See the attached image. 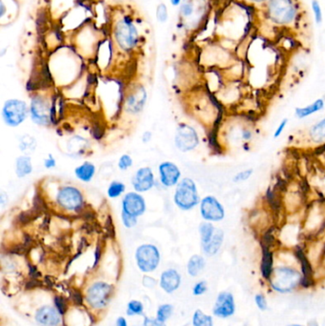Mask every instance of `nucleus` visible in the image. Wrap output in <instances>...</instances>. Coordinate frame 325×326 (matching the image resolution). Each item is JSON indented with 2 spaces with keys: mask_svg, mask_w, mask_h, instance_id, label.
I'll return each instance as SVG.
<instances>
[{
  "mask_svg": "<svg viewBox=\"0 0 325 326\" xmlns=\"http://www.w3.org/2000/svg\"><path fill=\"white\" fill-rule=\"evenodd\" d=\"M216 230H217V227L215 226L214 223H212V222L204 221L199 224L198 233H199V237H200L201 246L206 245L212 240Z\"/></svg>",
  "mask_w": 325,
  "mask_h": 326,
  "instance_id": "26",
  "label": "nucleus"
},
{
  "mask_svg": "<svg viewBox=\"0 0 325 326\" xmlns=\"http://www.w3.org/2000/svg\"><path fill=\"white\" fill-rule=\"evenodd\" d=\"M126 191V185L118 180H114L110 183L107 189V196L110 199H117Z\"/></svg>",
  "mask_w": 325,
  "mask_h": 326,
  "instance_id": "28",
  "label": "nucleus"
},
{
  "mask_svg": "<svg viewBox=\"0 0 325 326\" xmlns=\"http://www.w3.org/2000/svg\"><path fill=\"white\" fill-rule=\"evenodd\" d=\"M53 104L41 94H35L30 104V116L33 122L36 125L47 126L51 122H53L52 114Z\"/></svg>",
  "mask_w": 325,
  "mask_h": 326,
  "instance_id": "8",
  "label": "nucleus"
},
{
  "mask_svg": "<svg viewBox=\"0 0 325 326\" xmlns=\"http://www.w3.org/2000/svg\"><path fill=\"white\" fill-rule=\"evenodd\" d=\"M246 1L254 3V4H265L268 0H246Z\"/></svg>",
  "mask_w": 325,
  "mask_h": 326,
  "instance_id": "50",
  "label": "nucleus"
},
{
  "mask_svg": "<svg viewBox=\"0 0 325 326\" xmlns=\"http://www.w3.org/2000/svg\"><path fill=\"white\" fill-rule=\"evenodd\" d=\"M207 291V283L206 281H199L198 283H197L195 287H194V290H193V293L196 296H199V295H202Z\"/></svg>",
  "mask_w": 325,
  "mask_h": 326,
  "instance_id": "41",
  "label": "nucleus"
},
{
  "mask_svg": "<svg viewBox=\"0 0 325 326\" xmlns=\"http://www.w3.org/2000/svg\"><path fill=\"white\" fill-rule=\"evenodd\" d=\"M137 267L144 272L149 273L155 271L160 261V254L157 247L154 244H143L137 247L136 251Z\"/></svg>",
  "mask_w": 325,
  "mask_h": 326,
  "instance_id": "9",
  "label": "nucleus"
},
{
  "mask_svg": "<svg viewBox=\"0 0 325 326\" xmlns=\"http://www.w3.org/2000/svg\"><path fill=\"white\" fill-rule=\"evenodd\" d=\"M35 320L43 326H57L60 322L59 312L54 307L43 306L37 310L35 314Z\"/></svg>",
  "mask_w": 325,
  "mask_h": 326,
  "instance_id": "18",
  "label": "nucleus"
},
{
  "mask_svg": "<svg viewBox=\"0 0 325 326\" xmlns=\"http://www.w3.org/2000/svg\"><path fill=\"white\" fill-rule=\"evenodd\" d=\"M147 101V91L141 85L136 86L127 94L125 108L129 113L136 114L140 113Z\"/></svg>",
  "mask_w": 325,
  "mask_h": 326,
  "instance_id": "16",
  "label": "nucleus"
},
{
  "mask_svg": "<svg viewBox=\"0 0 325 326\" xmlns=\"http://www.w3.org/2000/svg\"><path fill=\"white\" fill-rule=\"evenodd\" d=\"M54 303H55V306L57 311L59 312V314L63 315L66 312L67 310V304H66V300L64 298L62 297H55L54 298Z\"/></svg>",
  "mask_w": 325,
  "mask_h": 326,
  "instance_id": "37",
  "label": "nucleus"
},
{
  "mask_svg": "<svg viewBox=\"0 0 325 326\" xmlns=\"http://www.w3.org/2000/svg\"><path fill=\"white\" fill-rule=\"evenodd\" d=\"M265 5V14L273 24L290 26L300 16L298 0H268Z\"/></svg>",
  "mask_w": 325,
  "mask_h": 326,
  "instance_id": "2",
  "label": "nucleus"
},
{
  "mask_svg": "<svg viewBox=\"0 0 325 326\" xmlns=\"http://www.w3.org/2000/svg\"><path fill=\"white\" fill-rule=\"evenodd\" d=\"M254 175V169L252 168H247V169H243L241 171H238L234 177H233V182L234 183H242L245 182L247 180H250L252 178V176Z\"/></svg>",
  "mask_w": 325,
  "mask_h": 326,
  "instance_id": "31",
  "label": "nucleus"
},
{
  "mask_svg": "<svg viewBox=\"0 0 325 326\" xmlns=\"http://www.w3.org/2000/svg\"><path fill=\"white\" fill-rule=\"evenodd\" d=\"M127 314L130 316L134 315H143V304L140 301L137 300H132L128 303V311Z\"/></svg>",
  "mask_w": 325,
  "mask_h": 326,
  "instance_id": "34",
  "label": "nucleus"
},
{
  "mask_svg": "<svg viewBox=\"0 0 325 326\" xmlns=\"http://www.w3.org/2000/svg\"><path fill=\"white\" fill-rule=\"evenodd\" d=\"M272 286L278 292H289L302 282V276L291 267L282 266L276 268L271 278Z\"/></svg>",
  "mask_w": 325,
  "mask_h": 326,
  "instance_id": "4",
  "label": "nucleus"
},
{
  "mask_svg": "<svg viewBox=\"0 0 325 326\" xmlns=\"http://www.w3.org/2000/svg\"><path fill=\"white\" fill-rule=\"evenodd\" d=\"M156 18L159 23L164 24L169 20V13H168V8L165 3H159L156 10Z\"/></svg>",
  "mask_w": 325,
  "mask_h": 326,
  "instance_id": "30",
  "label": "nucleus"
},
{
  "mask_svg": "<svg viewBox=\"0 0 325 326\" xmlns=\"http://www.w3.org/2000/svg\"><path fill=\"white\" fill-rule=\"evenodd\" d=\"M289 326H302V325H298V324H292V325Z\"/></svg>",
  "mask_w": 325,
  "mask_h": 326,
  "instance_id": "51",
  "label": "nucleus"
},
{
  "mask_svg": "<svg viewBox=\"0 0 325 326\" xmlns=\"http://www.w3.org/2000/svg\"><path fill=\"white\" fill-rule=\"evenodd\" d=\"M110 37L115 49L123 53H133L140 46L143 34L137 20L129 13L115 14L111 22Z\"/></svg>",
  "mask_w": 325,
  "mask_h": 326,
  "instance_id": "1",
  "label": "nucleus"
},
{
  "mask_svg": "<svg viewBox=\"0 0 325 326\" xmlns=\"http://www.w3.org/2000/svg\"><path fill=\"white\" fill-rule=\"evenodd\" d=\"M224 237L225 235H224V230L220 228H217L212 240L206 245L201 246L204 253L208 257H213L217 255L224 244Z\"/></svg>",
  "mask_w": 325,
  "mask_h": 326,
  "instance_id": "21",
  "label": "nucleus"
},
{
  "mask_svg": "<svg viewBox=\"0 0 325 326\" xmlns=\"http://www.w3.org/2000/svg\"><path fill=\"white\" fill-rule=\"evenodd\" d=\"M288 121H289L288 119H283V120L279 122V124L277 126L275 132L273 133L274 139H278V138L283 133L285 129H286V127H287V124H288Z\"/></svg>",
  "mask_w": 325,
  "mask_h": 326,
  "instance_id": "40",
  "label": "nucleus"
},
{
  "mask_svg": "<svg viewBox=\"0 0 325 326\" xmlns=\"http://www.w3.org/2000/svg\"><path fill=\"white\" fill-rule=\"evenodd\" d=\"M30 113V107L25 101L16 99L9 100L2 108V118L10 127H17L23 123Z\"/></svg>",
  "mask_w": 325,
  "mask_h": 326,
  "instance_id": "7",
  "label": "nucleus"
},
{
  "mask_svg": "<svg viewBox=\"0 0 325 326\" xmlns=\"http://www.w3.org/2000/svg\"><path fill=\"white\" fill-rule=\"evenodd\" d=\"M112 293V285L103 281H98L90 286L86 294V299L90 306L95 309H102L108 305Z\"/></svg>",
  "mask_w": 325,
  "mask_h": 326,
  "instance_id": "12",
  "label": "nucleus"
},
{
  "mask_svg": "<svg viewBox=\"0 0 325 326\" xmlns=\"http://www.w3.org/2000/svg\"><path fill=\"white\" fill-rule=\"evenodd\" d=\"M206 0H183L181 5L178 7L180 22L189 29L197 26L206 13Z\"/></svg>",
  "mask_w": 325,
  "mask_h": 326,
  "instance_id": "5",
  "label": "nucleus"
},
{
  "mask_svg": "<svg viewBox=\"0 0 325 326\" xmlns=\"http://www.w3.org/2000/svg\"><path fill=\"white\" fill-rule=\"evenodd\" d=\"M121 208V212L138 218L146 212V202L140 194L130 192L124 195L122 199Z\"/></svg>",
  "mask_w": 325,
  "mask_h": 326,
  "instance_id": "13",
  "label": "nucleus"
},
{
  "mask_svg": "<svg viewBox=\"0 0 325 326\" xmlns=\"http://www.w3.org/2000/svg\"><path fill=\"white\" fill-rule=\"evenodd\" d=\"M117 166H118L119 170L126 171V170H128L129 168L133 166V159L131 158V156L126 155V154L122 155L118 160V162H117Z\"/></svg>",
  "mask_w": 325,
  "mask_h": 326,
  "instance_id": "35",
  "label": "nucleus"
},
{
  "mask_svg": "<svg viewBox=\"0 0 325 326\" xmlns=\"http://www.w3.org/2000/svg\"><path fill=\"white\" fill-rule=\"evenodd\" d=\"M158 174L160 183L166 188L176 186L181 180L180 169L171 161H164L160 163L158 166Z\"/></svg>",
  "mask_w": 325,
  "mask_h": 326,
  "instance_id": "15",
  "label": "nucleus"
},
{
  "mask_svg": "<svg viewBox=\"0 0 325 326\" xmlns=\"http://www.w3.org/2000/svg\"><path fill=\"white\" fill-rule=\"evenodd\" d=\"M33 172L32 159L29 156H21L15 160V175L17 178L23 179Z\"/></svg>",
  "mask_w": 325,
  "mask_h": 326,
  "instance_id": "23",
  "label": "nucleus"
},
{
  "mask_svg": "<svg viewBox=\"0 0 325 326\" xmlns=\"http://www.w3.org/2000/svg\"><path fill=\"white\" fill-rule=\"evenodd\" d=\"M193 324L194 326H213V320L210 316L197 310L193 317Z\"/></svg>",
  "mask_w": 325,
  "mask_h": 326,
  "instance_id": "29",
  "label": "nucleus"
},
{
  "mask_svg": "<svg viewBox=\"0 0 325 326\" xmlns=\"http://www.w3.org/2000/svg\"><path fill=\"white\" fill-rule=\"evenodd\" d=\"M173 309H174V307L172 306L171 304L160 305L157 309L156 319L162 321V322H165L171 317V315L173 313Z\"/></svg>",
  "mask_w": 325,
  "mask_h": 326,
  "instance_id": "32",
  "label": "nucleus"
},
{
  "mask_svg": "<svg viewBox=\"0 0 325 326\" xmlns=\"http://www.w3.org/2000/svg\"><path fill=\"white\" fill-rule=\"evenodd\" d=\"M95 172H96V168L95 164L90 161H85L84 163H82L75 169L76 179L82 182H90L94 179Z\"/></svg>",
  "mask_w": 325,
  "mask_h": 326,
  "instance_id": "22",
  "label": "nucleus"
},
{
  "mask_svg": "<svg viewBox=\"0 0 325 326\" xmlns=\"http://www.w3.org/2000/svg\"><path fill=\"white\" fill-rule=\"evenodd\" d=\"M170 4L173 7H179L181 5L183 0H169Z\"/></svg>",
  "mask_w": 325,
  "mask_h": 326,
  "instance_id": "48",
  "label": "nucleus"
},
{
  "mask_svg": "<svg viewBox=\"0 0 325 326\" xmlns=\"http://www.w3.org/2000/svg\"><path fill=\"white\" fill-rule=\"evenodd\" d=\"M8 200H9V199H8V197L7 196H6V194H1V196H0V203H1V206H5V204L7 203Z\"/></svg>",
  "mask_w": 325,
  "mask_h": 326,
  "instance_id": "46",
  "label": "nucleus"
},
{
  "mask_svg": "<svg viewBox=\"0 0 325 326\" xmlns=\"http://www.w3.org/2000/svg\"><path fill=\"white\" fill-rule=\"evenodd\" d=\"M240 139L244 142H250L251 140L254 138V132L251 130L248 127H244L240 130Z\"/></svg>",
  "mask_w": 325,
  "mask_h": 326,
  "instance_id": "39",
  "label": "nucleus"
},
{
  "mask_svg": "<svg viewBox=\"0 0 325 326\" xmlns=\"http://www.w3.org/2000/svg\"><path fill=\"white\" fill-rule=\"evenodd\" d=\"M180 284V275L176 270L169 269L163 272L160 278V286L167 293L176 291Z\"/></svg>",
  "mask_w": 325,
  "mask_h": 326,
  "instance_id": "19",
  "label": "nucleus"
},
{
  "mask_svg": "<svg viewBox=\"0 0 325 326\" xmlns=\"http://www.w3.org/2000/svg\"><path fill=\"white\" fill-rule=\"evenodd\" d=\"M143 326H166L164 324V322L157 320V319H150V318H145Z\"/></svg>",
  "mask_w": 325,
  "mask_h": 326,
  "instance_id": "43",
  "label": "nucleus"
},
{
  "mask_svg": "<svg viewBox=\"0 0 325 326\" xmlns=\"http://www.w3.org/2000/svg\"><path fill=\"white\" fill-rule=\"evenodd\" d=\"M273 253L270 247L265 244L262 246V260H261V273L265 279H270L273 273Z\"/></svg>",
  "mask_w": 325,
  "mask_h": 326,
  "instance_id": "25",
  "label": "nucleus"
},
{
  "mask_svg": "<svg viewBox=\"0 0 325 326\" xmlns=\"http://www.w3.org/2000/svg\"><path fill=\"white\" fill-rule=\"evenodd\" d=\"M137 219L138 218H136V217H134V216H131V215H128V214L124 213V212H121V221L122 224H123V226L125 227V228H134V227L136 226V224H137Z\"/></svg>",
  "mask_w": 325,
  "mask_h": 326,
  "instance_id": "36",
  "label": "nucleus"
},
{
  "mask_svg": "<svg viewBox=\"0 0 325 326\" xmlns=\"http://www.w3.org/2000/svg\"><path fill=\"white\" fill-rule=\"evenodd\" d=\"M32 143H35V142H34V139H32L31 137L29 138V140H25V138H23V139L21 140V145H19V146H21V151H23V152H25V153L27 152V150H29V151H31V150L34 151V146H35V145H32Z\"/></svg>",
  "mask_w": 325,
  "mask_h": 326,
  "instance_id": "38",
  "label": "nucleus"
},
{
  "mask_svg": "<svg viewBox=\"0 0 325 326\" xmlns=\"http://www.w3.org/2000/svg\"><path fill=\"white\" fill-rule=\"evenodd\" d=\"M116 326H127V322L124 318H118L116 321Z\"/></svg>",
  "mask_w": 325,
  "mask_h": 326,
  "instance_id": "49",
  "label": "nucleus"
},
{
  "mask_svg": "<svg viewBox=\"0 0 325 326\" xmlns=\"http://www.w3.org/2000/svg\"><path fill=\"white\" fill-rule=\"evenodd\" d=\"M205 267V260L202 256L194 255L191 257L188 264H187V271L190 276L197 277Z\"/></svg>",
  "mask_w": 325,
  "mask_h": 326,
  "instance_id": "27",
  "label": "nucleus"
},
{
  "mask_svg": "<svg viewBox=\"0 0 325 326\" xmlns=\"http://www.w3.org/2000/svg\"><path fill=\"white\" fill-rule=\"evenodd\" d=\"M199 136L194 127L180 123L176 128L175 145L183 153L193 151L199 145Z\"/></svg>",
  "mask_w": 325,
  "mask_h": 326,
  "instance_id": "11",
  "label": "nucleus"
},
{
  "mask_svg": "<svg viewBox=\"0 0 325 326\" xmlns=\"http://www.w3.org/2000/svg\"><path fill=\"white\" fill-rule=\"evenodd\" d=\"M131 182L135 192L145 193L155 186V175L150 167H141L133 176Z\"/></svg>",
  "mask_w": 325,
  "mask_h": 326,
  "instance_id": "14",
  "label": "nucleus"
},
{
  "mask_svg": "<svg viewBox=\"0 0 325 326\" xmlns=\"http://www.w3.org/2000/svg\"><path fill=\"white\" fill-rule=\"evenodd\" d=\"M44 166L47 169H52L56 166V160L52 155H49L47 159L44 160Z\"/></svg>",
  "mask_w": 325,
  "mask_h": 326,
  "instance_id": "44",
  "label": "nucleus"
},
{
  "mask_svg": "<svg viewBox=\"0 0 325 326\" xmlns=\"http://www.w3.org/2000/svg\"><path fill=\"white\" fill-rule=\"evenodd\" d=\"M156 284V280H155V279H153V278H151V277H148V276H145V277L143 278V285H144V286L151 288V287L155 286Z\"/></svg>",
  "mask_w": 325,
  "mask_h": 326,
  "instance_id": "45",
  "label": "nucleus"
},
{
  "mask_svg": "<svg viewBox=\"0 0 325 326\" xmlns=\"http://www.w3.org/2000/svg\"><path fill=\"white\" fill-rule=\"evenodd\" d=\"M309 139L316 144H321L325 142V117L318 120L309 129Z\"/></svg>",
  "mask_w": 325,
  "mask_h": 326,
  "instance_id": "24",
  "label": "nucleus"
},
{
  "mask_svg": "<svg viewBox=\"0 0 325 326\" xmlns=\"http://www.w3.org/2000/svg\"><path fill=\"white\" fill-rule=\"evenodd\" d=\"M311 8L316 23L318 25L321 24L323 21V13H322V8L320 6V3L318 2V0H312Z\"/></svg>",
  "mask_w": 325,
  "mask_h": 326,
  "instance_id": "33",
  "label": "nucleus"
},
{
  "mask_svg": "<svg viewBox=\"0 0 325 326\" xmlns=\"http://www.w3.org/2000/svg\"><path fill=\"white\" fill-rule=\"evenodd\" d=\"M255 300H256L257 307H258L260 310L265 311V310L267 309V301H266L265 297H263L262 295H257V296H256Z\"/></svg>",
  "mask_w": 325,
  "mask_h": 326,
  "instance_id": "42",
  "label": "nucleus"
},
{
  "mask_svg": "<svg viewBox=\"0 0 325 326\" xmlns=\"http://www.w3.org/2000/svg\"><path fill=\"white\" fill-rule=\"evenodd\" d=\"M235 313L234 297L228 292H221L217 296L214 307V314L219 318H228Z\"/></svg>",
  "mask_w": 325,
  "mask_h": 326,
  "instance_id": "17",
  "label": "nucleus"
},
{
  "mask_svg": "<svg viewBox=\"0 0 325 326\" xmlns=\"http://www.w3.org/2000/svg\"><path fill=\"white\" fill-rule=\"evenodd\" d=\"M199 213L204 221L220 222L225 219L226 211L224 204L214 196H206L200 200Z\"/></svg>",
  "mask_w": 325,
  "mask_h": 326,
  "instance_id": "10",
  "label": "nucleus"
},
{
  "mask_svg": "<svg viewBox=\"0 0 325 326\" xmlns=\"http://www.w3.org/2000/svg\"><path fill=\"white\" fill-rule=\"evenodd\" d=\"M200 196L197 183L190 178H184L177 183L174 195V202L182 211H191L199 205Z\"/></svg>",
  "mask_w": 325,
  "mask_h": 326,
  "instance_id": "3",
  "label": "nucleus"
},
{
  "mask_svg": "<svg viewBox=\"0 0 325 326\" xmlns=\"http://www.w3.org/2000/svg\"><path fill=\"white\" fill-rule=\"evenodd\" d=\"M55 201L62 210L78 212L83 209L85 200L82 191L75 186H62L56 194Z\"/></svg>",
  "mask_w": 325,
  "mask_h": 326,
  "instance_id": "6",
  "label": "nucleus"
},
{
  "mask_svg": "<svg viewBox=\"0 0 325 326\" xmlns=\"http://www.w3.org/2000/svg\"><path fill=\"white\" fill-rule=\"evenodd\" d=\"M324 107L325 100L323 99H317L306 106L297 107L295 109V116L298 120H304L315 113L321 112L324 109Z\"/></svg>",
  "mask_w": 325,
  "mask_h": 326,
  "instance_id": "20",
  "label": "nucleus"
},
{
  "mask_svg": "<svg viewBox=\"0 0 325 326\" xmlns=\"http://www.w3.org/2000/svg\"><path fill=\"white\" fill-rule=\"evenodd\" d=\"M151 139H152V133H150V132H145V133H143V142H148V141L151 140Z\"/></svg>",
  "mask_w": 325,
  "mask_h": 326,
  "instance_id": "47",
  "label": "nucleus"
}]
</instances>
